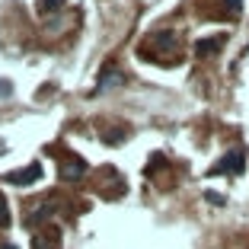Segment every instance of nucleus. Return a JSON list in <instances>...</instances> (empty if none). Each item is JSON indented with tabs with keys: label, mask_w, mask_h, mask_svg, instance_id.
Here are the masks:
<instances>
[{
	"label": "nucleus",
	"mask_w": 249,
	"mask_h": 249,
	"mask_svg": "<svg viewBox=\"0 0 249 249\" xmlns=\"http://www.w3.org/2000/svg\"><path fill=\"white\" fill-rule=\"evenodd\" d=\"M227 173H230V176L246 173V157H243V150H230V154H224L211 169H208V176H227Z\"/></svg>",
	"instance_id": "nucleus-1"
},
{
	"label": "nucleus",
	"mask_w": 249,
	"mask_h": 249,
	"mask_svg": "<svg viewBox=\"0 0 249 249\" xmlns=\"http://www.w3.org/2000/svg\"><path fill=\"white\" fill-rule=\"evenodd\" d=\"M42 179V163H29L26 169H19V173H10L7 182L13 185H29V182H38Z\"/></svg>",
	"instance_id": "nucleus-2"
},
{
	"label": "nucleus",
	"mask_w": 249,
	"mask_h": 249,
	"mask_svg": "<svg viewBox=\"0 0 249 249\" xmlns=\"http://www.w3.org/2000/svg\"><path fill=\"white\" fill-rule=\"evenodd\" d=\"M83 173H87V163H83L80 157H73V160H67L64 166H61V176L64 179H80Z\"/></svg>",
	"instance_id": "nucleus-3"
},
{
	"label": "nucleus",
	"mask_w": 249,
	"mask_h": 249,
	"mask_svg": "<svg viewBox=\"0 0 249 249\" xmlns=\"http://www.w3.org/2000/svg\"><path fill=\"white\" fill-rule=\"evenodd\" d=\"M220 45H224V38H201L195 45V52L198 54H214V52H220Z\"/></svg>",
	"instance_id": "nucleus-4"
},
{
	"label": "nucleus",
	"mask_w": 249,
	"mask_h": 249,
	"mask_svg": "<svg viewBox=\"0 0 249 249\" xmlns=\"http://www.w3.org/2000/svg\"><path fill=\"white\" fill-rule=\"evenodd\" d=\"M118 80H122V73H118L115 67H109V71H106V77H103V80H99V87H96V96L103 93L106 87H112V83H118Z\"/></svg>",
	"instance_id": "nucleus-5"
},
{
	"label": "nucleus",
	"mask_w": 249,
	"mask_h": 249,
	"mask_svg": "<svg viewBox=\"0 0 249 249\" xmlns=\"http://www.w3.org/2000/svg\"><path fill=\"white\" fill-rule=\"evenodd\" d=\"M61 3L64 0H38V13H54V10H61Z\"/></svg>",
	"instance_id": "nucleus-6"
},
{
	"label": "nucleus",
	"mask_w": 249,
	"mask_h": 249,
	"mask_svg": "<svg viewBox=\"0 0 249 249\" xmlns=\"http://www.w3.org/2000/svg\"><path fill=\"white\" fill-rule=\"evenodd\" d=\"M0 227H10V208L3 198H0Z\"/></svg>",
	"instance_id": "nucleus-7"
},
{
	"label": "nucleus",
	"mask_w": 249,
	"mask_h": 249,
	"mask_svg": "<svg viewBox=\"0 0 249 249\" xmlns=\"http://www.w3.org/2000/svg\"><path fill=\"white\" fill-rule=\"evenodd\" d=\"M7 96H13V83H10V80H0V99H7Z\"/></svg>",
	"instance_id": "nucleus-8"
},
{
	"label": "nucleus",
	"mask_w": 249,
	"mask_h": 249,
	"mask_svg": "<svg viewBox=\"0 0 249 249\" xmlns=\"http://www.w3.org/2000/svg\"><path fill=\"white\" fill-rule=\"evenodd\" d=\"M227 3H230V10H233V13H240V7H243L240 0H227Z\"/></svg>",
	"instance_id": "nucleus-9"
},
{
	"label": "nucleus",
	"mask_w": 249,
	"mask_h": 249,
	"mask_svg": "<svg viewBox=\"0 0 249 249\" xmlns=\"http://www.w3.org/2000/svg\"><path fill=\"white\" fill-rule=\"evenodd\" d=\"M0 249H16V246H0Z\"/></svg>",
	"instance_id": "nucleus-10"
}]
</instances>
